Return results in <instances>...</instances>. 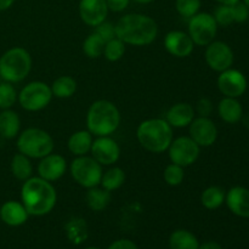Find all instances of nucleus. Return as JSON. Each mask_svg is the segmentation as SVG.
<instances>
[{"label":"nucleus","mask_w":249,"mask_h":249,"mask_svg":"<svg viewBox=\"0 0 249 249\" xmlns=\"http://www.w3.org/2000/svg\"><path fill=\"white\" fill-rule=\"evenodd\" d=\"M117 38L124 44L146 46L152 44L158 36V24L152 17L143 14H126L114 24Z\"/></svg>","instance_id":"f257e3e1"},{"label":"nucleus","mask_w":249,"mask_h":249,"mask_svg":"<svg viewBox=\"0 0 249 249\" xmlns=\"http://www.w3.org/2000/svg\"><path fill=\"white\" fill-rule=\"evenodd\" d=\"M21 202L29 215L44 216L55 208L57 192L53 182L40 177H31L21 187Z\"/></svg>","instance_id":"f03ea898"},{"label":"nucleus","mask_w":249,"mask_h":249,"mask_svg":"<svg viewBox=\"0 0 249 249\" xmlns=\"http://www.w3.org/2000/svg\"><path fill=\"white\" fill-rule=\"evenodd\" d=\"M87 129L95 136H111L121 125V112L108 100H97L87 113Z\"/></svg>","instance_id":"7ed1b4c3"},{"label":"nucleus","mask_w":249,"mask_h":249,"mask_svg":"<svg viewBox=\"0 0 249 249\" xmlns=\"http://www.w3.org/2000/svg\"><path fill=\"white\" fill-rule=\"evenodd\" d=\"M136 139L146 151L162 153L173 141V128L163 118H151L141 122L136 129Z\"/></svg>","instance_id":"20e7f679"},{"label":"nucleus","mask_w":249,"mask_h":249,"mask_svg":"<svg viewBox=\"0 0 249 249\" xmlns=\"http://www.w3.org/2000/svg\"><path fill=\"white\" fill-rule=\"evenodd\" d=\"M32 56L21 46L5 51L0 57V77L11 84L19 83L28 77L32 70Z\"/></svg>","instance_id":"39448f33"},{"label":"nucleus","mask_w":249,"mask_h":249,"mask_svg":"<svg viewBox=\"0 0 249 249\" xmlns=\"http://www.w3.org/2000/svg\"><path fill=\"white\" fill-rule=\"evenodd\" d=\"M17 150L31 160H40L53 152L55 142L50 134L40 128H28L18 134Z\"/></svg>","instance_id":"423d86ee"},{"label":"nucleus","mask_w":249,"mask_h":249,"mask_svg":"<svg viewBox=\"0 0 249 249\" xmlns=\"http://www.w3.org/2000/svg\"><path fill=\"white\" fill-rule=\"evenodd\" d=\"M70 172L73 180L84 189L99 186L101 182L104 169L102 165L91 156H79L72 160Z\"/></svg>","instance_id":"0eeeda50"},{"label":"nucleus","mask_w":249,"mask_h":249,"mask_svg":"<svg viewBox=\"0 0 249 249\" xmlns=\"http://www.w3.org/2000/svg\"><path fill=\"white\" fill-rule=\"evenodd\" d=\"M53 97L50 85L40 80H36L22 88L21 91L18 92L17 101L26 111L38 112L46 108Z\"/></svg>","instance_id":"6e6552de"},{"label":"nucleus","mask_w":249,"mask_h":249,"mask_svg":"<svg viewBox=\"0 0 249 249\" xmlns=\"http://www.w3.org/2000/svg\"><path fill=\"white\" fill-rule=\"evenodd\" d=\"M218 23L209 12H198L189 18L187 33L195 45L207 46L215 39L218 33Z\"/></svg>","instance_id":"1a4fd4ad"},{"label":"nucleus","mask_w":249,"mask_h":249,"mask_svg":"<svg viewBox=\"0 0 249 249\" xmlns=\"http://www.w3.org/2000/svg\"><path fill=\"white\" fill-rule=\"evenodd\" d=\"M167 151L170 162L186 168L198 160L201 147L190 136H180L173 139Z\"/></svg>","instance_id":"9d476101"},{"label":"nucleus","mask_w":249,"mask_h":249,"mask_svg":"<svg viewBox=\"0 0 249 249\" xmlns=\"http://www.w3.org/2000/svg\"><path fill=\"white\" fill-rule=\"evenodd\" d=\"M204 58L211 70L220 73L232 67L235 56L232 49L225 41L213 40L206 46Z\"/></svg>","instance_id":"9b49d317"},{"label":"nucleus","mask_w":249,"mask_h":249,"mask_svg":"<svg viewBox=\"0 0 249 249\" xmlns=\"http://www.w3.org/2000/svg\"><path fill=\"white\" fill-rule=\"evenodd\" d=\"M216 85H218L219 91L224 96L238 99L246 92L248 83L247 78L241 71L229 68V70L219 73Z\"/></svg>","instance_id":"f8f14e48"},{"label":"nucleus","mask_w":249,"mask_h":249,"mask_svg":"<svg viewBox=\"0 0 249 249\" xmlns=\"http://www.w3.org/2000/svg\"><path fill=\"white\" fill-rule=\"evenodd\" d=\"M189 133L190 138L199 147H209L218 139V128L209 117H195L189 125Z\"/></svg>","instance_id":"ddd939ff"},{"label":"nucleus","mask_w":249,"mask_h":249,"mask_svg":"<svg viewBox=\"0 0 249 249\" xmlns=\"http://www.w3.org/2000/svg\"><path fill=\"white\" fill-rule=\"evenodd\" d=\"M90 155L94 160H96L100 164L113 165L118 162L121 157V147L118 142L111 136H97L92 141Z\"/></svg>","instance_id":"4468645a"},{"label":"nucleus","mask_w":249,"mask_h":249,"mask_svg":"<svg viewBox=\"0 0 249 249\" xmlns=\"http://www.w3.org/2000/svg\"><path fill=\"white\" fill-rule=\"evenodd\" d=\"M164 48L168 53L178 58H184L194 53L195 43L189 33L182 31H170L164 36Z\"/></svg>","instance_id":"2eb2a0df"},{"label":"nucleus","mask_w":249,"mask_h":249,"mask_svg":"<svg viewBox=\"0 0 249 249\" xmlns=\"http://www.w3.org/2000/svg\"><path fill=\"white\" fill-rule=\"evenodd\" d=\"M38 177L46 181L53 182L61 179L67 172V162L63 156L57 153H50L45 157L40 158L38 163Z\"/></svg>","instance_id":"dca6fc26"},{"label":"nucleus","mask_w":249,"mask_h":249,"mask_svg":"<svg viewBox=\"0 0 249 249\" xmlns=\"http://www.w3.org/2000/svg\"><path fill=\"white\" fill-rule=\"evenodd\" d=\"M108 6L106 0H80L79 16L87 26L96 27L104 21L108 15Z\"/></svg>","instance_id":"f3484780"},{"label":"nucleus","mask_w":249,"mask_h":249,"mask_svg":"<svg viewBox=\"0 0 249 249\" xmlns=\"http://www.w3.org/2000/svg\"><path fill=\"white\" fill-rule=\"evenodd\" d=\"M225 203L231 213L240 218H249V190L243 186H233L226 192Z\"/></svg>","instance_id":"a211bd4d"},{"label":"nucleus","mask_w":249,"mask_h":249,"mask_svg":"<svg viewBox=\"0 0 249 249\" xmlns=\"http://www.w3.org/2000/svg\"><path fill=\"white\" fill-rule=\"evenodd\" d=\"M196 117L195 108L187 102H178L173 105L167 112L165 121L172 128H186Z\"/></svg>","instance_id":"6ab92c4d"},{"label":"nucleus","mask_w":249,"mask_h":249,"mask_svg":"<svg viewBox=\"0 0 249 249\" xmlns=\"http://www.w3.org/2000/svg\"><path fill=\"white\" fill-rule=\"evenodd\" d=\"M29 214L22 202L7 201L0 208V219L4 224L11 228H17L28 220Z\"/></svg>","instance_id":"aec40b11"},{"label":"nucleus","mask_w":249,"mask_h":249,"mask_svg":"<svg viewBox=\"0 0 249 249\" xmlns=\"http://www.w3.org/2000/svg\"><path fill=\"white\" fill-rule=\"evenodd\" d=\"M218 113L221 121L225 123L236 124L241 122L243 117L242 105L237 99L224 96L218 105Z\"/></svg>","instance_id":"412c9836"},{"label":"nucleus","mask_w":249,"mask_h":249,"mask_svg":"<svg viewBox=\"0 0 249 249\" xmlns=\"http://www.w3.org/2000/svg\"><path fill=\"white\" fill-rule=\"evenodd\" d=\"M92 141H94V135L89 130H78L70 136L67 142L68 151L75 157L79 156H85L91 150Z\"/></svg>","instance_id":"4be33fe9"},{"label":"nucleus","mask_w":249,"mask_h":249,"mask_svg":"<svg viewBox=\"0 0 249 249\" xmlns=\"http://www.w3.org/2000/svg\"><path fill=\"white\" fill-rule=\"evenodd\" d=\"M21 129L19 116L11 108L2 109L0 112V136L4 139H14L18 136Z\"/></svg>","instance_id":"5701e85b"},{"label":"nucleus","mask_w":249,"mask_h":249,"mask_svg":"<svg viewBox=\"0 0 249 249\" xmlns=\"http://www.w3.org/2000/svg\"><path fill=\"white\" fill-rule=\"evenodd\" d=\"M85 201H87L88 207L92 212H102L111 203L112 195L104 187L95 186L91 189H88Z\"/></svg>","instance_id":"b1692460"},{"label":"nucleus","mask_w":249,"mask_h":249,"mask_svg":"<svg viewBox=\"0 0 249 249\" xmlns=\"http://www.w3.org/2000/svg\"><path fill=\"white\" fill-rule=\"evenodd\" d=\"M199 241L191 231L175 230L169 236V248L170 249H199Z\"/></svg>","instance_id":"393cba45"},{"label":"nucleus","mask_w":249,"mask_h":249,"mask_svg":"<svg viewBox=\"0 0 249 249\" xmlns=\"http://www.w3.org/2000/svg\"><path fill=\"white\" fill-rule=\"evenodd\" d=\"M53 96L57 99H70L77 91V80L71 75H60L51 84Z\"/></svg>","instance_id":"a878e982"},{"label":"nucleus","mask_w":249,"mask_h":249,"mask_svg":"<svg viewBox=\"0 0 249 249\" xmlns=\"http://www.w3.org/2000/svg\"><path fill=\"white\" fill-rule=\"evenodd\" d=\"M10 168H11L12 175L19 181H26L33 174V165H32L31 158L21 152L16 153L12 157Z\"/></svg>","instance_id":"bb28decb"},{"label":"nucleus","mask_w":249,"mask_h":249,"mask_svg":"<svg viewBox=\"0 0 249 249\" xmlns=\"http://www.w3.org/2000/svg\"><path fill=\"white\" fill-rule=\"evenodd\" d=\"M225 191L220 186H209L202 192L201 203L202 206L209 211H215L225 203Z\"/></svg>","instance_id":"cd10ccee"},{"label":"nucleus","mask_w":249,"mask_h":249,"mask_svg":"<svg viewBox=\"0 0 249 249\" xmlns=\"http://www.w3.org/2000/svg\"><path fill=\"white\" fill-rule=\"evenodd\" d=\"M124 182H125V172L119 167H112L104 172L100 185L107 191L113 192L121 189Z\"/></svg>","instance_id":"c85d7f7f"},{"label":"nucleus","mask_w":249,"mask_h":249,"mask_svg":"<svg viewBox=\"0 0 249 249\" xmlns=\"http://www.w3.org/2000/svg\"><path fill=\"white\" fill-rule=\"evenodd\" d=\"M105 44L106 41L99 34L92 32L83 41V53L89 58H99L100 56L104 55Z\"/></svg>","instance_id":"c756f323"},{"label":"nucleus","mask_w":249,"mask_h":249,"mask_svg":"<svg viewBox=\"0 0 249 249\" xmlns=\"http://www.w3.org/2000/svg\"><path fill=\"white\" fill-rule=\"evenodd\" d=\"M66 233L71 242L79 245L88 237L87 223L83 219H73L66 225Z\"/></svg>","instance_id":"7c9ffc66"},{"label":"nucleus","mask_w":249,"mask_h":249,"mask_svg":"<svg viewBox=\"0 0 249 249\" xmlns=\"http://www.w3.org/2000/svg\"><path fill=\"white\" fill-rule=\"evenodd\" d=\"M124 53H125V44L116 36L109 41H106L102 56H105V58L109 62H117L123 57Z\"/></svg>","instance_id":"2f4dec72"},{"label":"nucleus","mask_w":249,"mask_h":249,"mask_svg":"<svg viewBox=\"0 0 249 249\" xmlns=\"http://www.w3.org/2000/svg\"><path fill=\"white\" fill-rule=\"evenodd\" d=\"M18 92L9 82L0 83V109H9L17 102Z\"/></svg>","instance_id":"473e14b6"},{"label":"nucleus","mask_w":249,"mask_h":249,"mask_svg":"<svg viewBox=\"0 0 249 249\" xmlns=\"http://www.w3.org/2000/svg\"><path fill=\"white\" fill-rule=\"evenodd\" d=\"M163 179H164L165 184L169 185V186H179L185 179L184 168L181 165L175 164V163H170L165 167L164 172H163Z\"/></svg>","instance_id":"72a5a7b5"},{"label":"nucleus","mask_w":249,"mask_h":249,"mask_svg":"<svg viewBox=\"0 0 249 249\" xmlns=\"http://www.w3.org/2000/svg\"><path fill=\"white\" fill-rule=\"evenodd\" d=\"M202 6L201 0H175V9L184 18H191L198 14Z\"/></svg>","instance_id":"f704fd0d"},{"label":"nucleus","mask_w":249,"mask_h":249,"mask_svg":"<svg viewBox=\"0 0 249 249\" xmlns=\"http://www.w3.org/2000/svg\"><path fill=\"white\" fill-rule=\"evenodd\" d=\"M213 16H214V18H215L218 26L229 27V26H231L232 23H235V22H233L231 5L219 4V6L214 10Z\"/></svg>","instance_id":"c9c22d12"},{"label":"nucleus","mask_w":249,"mask_h":249,"mask_svg":"<svg viewBox=\"0 0 249 249\" xmlns=\"http://www.w3.org/2000/svg\"><path fill=\"white\" fill-rule=\"evenodd\" d=\"M231 10L235 23H243L249 18V9L242 0L231 5Z\"/></svg>","instance_id":"e433bc0d"},{"label":"nucleus","mask_w":249,"mask_h":249,"mask_svg":"<svg viewBox=\"0 0 249 249\" xmlns=\"http://www.w3.org/2000/svg\"><path fill=\"white\" fill-rule=\"evenodd\" d=\"M95 33L99 34L105 41H109L111 39L116 38V27L111 22L104 21L102 23H100L99 26L95 27Z\"/></svg>","instance_id":"4c0bfd02"},{"label":"nucleus","mask_w":249,"mask_h":249,"mask_svg":"<svg viewBox=\"0 0 249 249\" xmlns=\"http://www.w3.org/2000/svg\"><path fill=\"white\" fill-rule=\"evenodd\" d=\"M195 112L198 113V117H209L213 112V102L207 97H202L197 101Z\"/></svg>","instance_id":"58836bf2"},{"label":"nucleus","mask_w":249,"mask_h":249,"mask_svg":"<svg viewBox=\"0 0 249 249\" xmlns=\"http://www.w3.org/2000/svg\"><path fill=\"white\" fill-rule=\"evenodd\" d=\"M107 249H139L135 242H133L131 240L128 238H121V240H117L114 242H112L109 245V247Z\"/></svg>","instance_id":"ea45409f"},{"label":"nucleus","mask_w":249,"mask_h":249,"mask_svg":"<svg viewBox=\"0 0 249 249\" xmlns=\"http://www.w3.org/2000/svg\"><path fill=\"white\" fill-rule=\"evenodd\" d=\"M109 11L122 12L129 6L130 0H106Z\"/></svg>","instance_id":"a19ab883"},{"label":"nucleus","mask_w":249,"mask_h":249,"mask_svg":"<svg viewBox=\"0 0 249 249\" xmlns=\"http://www.w3.org/2000/svg\"><path fill=\"white\" fill-rule=\"evenodd\" d=\"M199 249H223L220 243L215 242V241H207L199 245Z\"/></svg>","instance_id":"79ce46f5"},{"label":"nucleus","mask_w":249,"mask_h":249,"mask_svg":"<svg viewBox=\"0 0 249 249\" xmlns=\"http://www.w3.org/2000/svg\"><path fill=\"white\" fill-rule=\"evenodd\" d=\"M15 1L16 0H0V12L10 9L15 4Z\"/></svg>","instance_id":"37998d69"},{"label":"nucleus","mask_w":249,"mask_h":249,"mask_svg":"<svg viewBox=\"0 0 249 249\" xmlns=\"http://www.w3.org/2000/svg\"><path fill=\"white\" fill-rule=\"evenodd\" d=\"M216 2H219V4L221 5H232L235 4V2L240 1V0H215Z\"/></svg>","instance_id":"c03bdc74"},{"label":"nucleus","mask_w":249,"mask_h":249,"mask_svg":"<svg viewBox=\"0 0 249 249\" xmlns=\"http://www.w3.org/2000/svg\"><path fill=\"white\" fill-rule=\"evenodd\" d=\"M241 121H242L243 125H245L246 128H248V129H249V113L246 114V116H243V117H242V119H241Z\"/></svg>","instance_id":"a18cd8bd"},{"label":"nucleus","mask_w":249,"mask_h":249,"mask_svg":"<svg viewBox=\"0 0 249 249\" xmlns=\"http://www.w3.org/2000/svg\"><path fill=\"white\" fill-rule=\"evenodd\" d=\"M138 4H150V2H153L155 0H134Z\"/></svg>","instance_id":"49530a36"},{"label":"nucleus","mask_w":249,"mask_h":249,"mask_svg":"<svg viewBox=\"0 0 249 249\" xmlns=\"http://www.w3.org/2000/svg\"><path fill=\"white\" fill-rule=\"evenodd\" d=\"M242 1L245 2L246 5H247V7H248V9H249V0H242Z\"/></svg>","instance_id":"de8ad7c7"},{"label":"nucleus","mask_w":249,"mask_h":249,"mask_svg":"<svg viewBox=\"0 0 249 249\" xmlns=\"http://www.w3.org/2000/svg\"><path fill=\"white\" fill-rule=\"evenodd\" d=\"M85 249H100V248H97V247H88V248H85Z\"/></svg>","instance_id":"09e8293b"}]
</instances>
